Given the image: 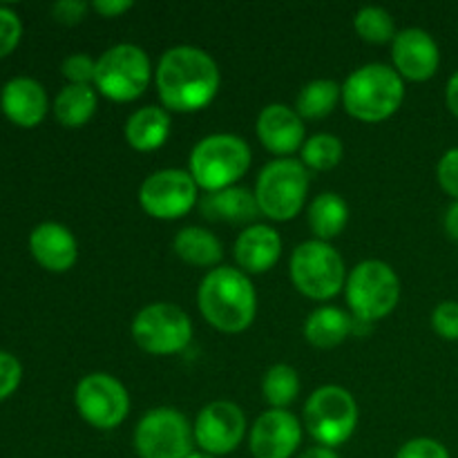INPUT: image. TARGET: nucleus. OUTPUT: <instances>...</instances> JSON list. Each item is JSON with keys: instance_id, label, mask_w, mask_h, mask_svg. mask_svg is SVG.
<instances>
[{"instance_id": "obj_14", "label": "nucleus", "mask_w": 458, "mask_h": 458, "mask_svg": "<svg viewBox=\"0 0 458 458\" xmlns=\"http://www.w3.org/2000/svg\"><path fill=\"white\" fill-rule=\"evenodd\" d=\"M192 432L201 452L217 458L226 456L244 441L246 416L235 403L213 401L197 414Z\"/></svg>"}, {"instance_id": "obj_33", "label": "nucleus", "mask_w": 458, "mask_h": 458, "mask_svg": "<svg viewBox=\"0 0 458 458\" xmlns=\"http://www.w3.org/2000/svg\"><path fill=\"white\" fill-rule=\"evenodd\" d=\"M22 34V22L18 13L7 4H0V58L7 56L18 45Z\"/></svg>"}, {"instance_id": "obj_32", "label": "nucleus", "mask_w": 458, "mask_h": 458, "mask_svg": "<svg viewBox=\"0 0 458 458\" xmlns=\"http://www.w3.org/2000/svg\"><path fill=\"white\" fill-rule=\"evenodd\" d=\"M432 327L443 340L456 343L458 340V302L454 300H445L438 304L432 313Z\"/></svg>"}, {"instance_id": "obj_20", "label": "nucleus", "mask_w": 458, "mask_h": 458, "mask_svg": "<svg viewBox=\"0 0 458 458\" xmlns=\"http://www.w3.org/2000/svg\"><path fill=\"white\" fill-rule=\"evenodd\" d=\"M0 107L7 114V119H12L16 125L34 128L47 114V92L31 76H13L3 85Z\"/></svg>"}, {"instance_id": "obj_13", "label": "nucleus", "mask_w": 458, "mask_h": 458, "mask_svg": "<svg viewBox=\"0 0 458 458\" xmlns=\"http://www.w3.org/2000/svg\"><path fill=\"white\" fill-rule=\"evenodd\" d=\"M199 199V186L188 170H157L139 188V204L146 215L164 222L182 219L195 208Z\"/></svg>"}, {"instance_id": "obj_1", "label": "nucleus", "mask_w": 458, "mask_h": 458, "mask_svg": "<svg viewBox=\"0 0 458 458\" xmlns=\"http://www.w3.org/2000/svg\"><path fill=\"white\" fill-rule=\"evenodd\" d=\"M222 74L208 52L192 45H177L161 54L155 70V88L161 107L168 112L204 110L217 97Z\"/></svg>"}, {"instance_id": "obj_17", "label": "nucleus", "mask_w": 458, "mask_h": 458, "mask_svg": "<svg viewBox=\"0 0 458 458\" xmlns=\"http://www.w3.org/2000/svg\"><path fill=\"white\" fill-rule=\"evenodd\" d=\"M255 132H258L259 143L280 159H289V155L302 150L307 141L302 116L295 112V107L284 106V103H271L264 107L255 123Z\"/></svg>"}, {"instance_id": "obj_7", "label": "nucleus", "mask_w": 458, "mask_h": 458, "mask_svg": "<svg viewBox=\"0 0 458 458\" xmlns=\"http://www.w3.org/2000/svg\"><path fill=\"white\" fill-rule=\"evenodd\" d=\"M291 282L309 300L327 302L347 284L344 259L329 242L309 240L295 246L289 262Z\"/></svg>"}, {"instance_id": "obj_3", "label": "nucleus", "mask_w": 458, "mask_h": 458, "mask_svg": "<svg viewBox=\"0 0 458 458\" xmlns=\"http://www.w3.org/2000/svg\"><path fill=\"white\" fill-rule=\"evenodd\" d=\"M405 101V81L392 65L367 63L343 83V106L362 123H380L398 112Z\"/></svg>"}, {"instance_id": "obj_27", "label": "nucleus", "mask_w": 458, "mask_h": 458, "mask_svg": "<svg viewBox=\"0 0 458 458\" xmlns=\"http://www.w3.org/2000/svg\"><path fill=\"white\" fill-rule=\"evenodd\" d=\"M338 101H343V85L331 79H316L300 89L295 98V112L302 116V121H318L329 116Z\"/></svg>"}, {"instance_id": "obj_36", "label": "nucleus", "mask_w": 458, "mask_h": 458, "mask_svg": "<svg viewBox=\"0 0 458 458\" xmlns=\"http://www.w3.org/2000/svg\"><path fill=\"white\" fill-rule=\"evenodd\" d=\"M22 367L16 356L7 352H0V401L12 396L16 387L21 385Z\"/></svg>"}, {"instance_id": "obj_41", "label": "nucleus", "mask_w": 458, "mask_h": 458, "mask_svg": "<svg viewBox=\"0 0 458 458\" xmlns=\"http://www.w3.org/2000/svg\"><path fill=\"white\" fill-rule=\"evenodd\" d=\"M298 458H338V454H335V450H331V447L316 445V447H309V450H304Z\"/></svg>"}, {"instance_id": "obj_23", "label": "nucleus", "mask_w": 458, "mask_h": 458, "mask_svg": "<svg viewBox=\"0 0 458 458\" xmlns=\"http://www.w3.org/2000/svg\"><path fill=\"white\" fill-rule=\"evenodd\" d=\"M356 318L338 307H318L304 322V338L311 347L334 349L353 334Z\"/></svg>"}, {"instance_id": "obj_38", "label": "nucleus", "mask_w": 458, "mask_h": 458, "mask_svg": "<svg viewBox=\"0 0 458 458\" xmlns=\"http://www.w3.org/2000/svg\"><path fill=\"white\" fill-rule=\"evenodd\" d=\"M89 7H92L98 16L116 18L121 16V13L130 12V9L134 7V3L132 0H97V3H92Z\"/></svg>"}, {"instance_id": "obj_25", "label": "nucleus", "mask_w": 458, "mask_h": 458, "mask_svg": "<svg viewBox=\"0 0 458 458\" xmlns=\"http://www.w3.org/2000/svg\"><path fill=\"white\" fill-rule=\"evenodd\" d=\"M307 217L316 240L331 242L347 228L349 204L338 192H322L311 201Z\"/></svg>"}, {"instance_id": "obj_24", "label": "nucleus", "mask_w": 458, "mask_h": 458, "mask_svg": "<svg viewBox=\"0 0 458 458\" xmlns=\"http://www.w3.org/2000/svg\"><path fill=\"white\" fill-rule=\"evenodd\" d=\"M173 250L191 267H217L224 258V246L217 235L201 226H186L174 235Z\"/></svg>"}, {"instance_id": "obj_34", "label": "nucleus", "mask_w": 458, "mask_h": 458, "mask_svg": "<svg viewBox=\"0 0 458 458\" xmlns=\"http://www.w3.org/2000/svg\"><path fill=\"white\" fill-rule=\"evenodd\" d=\"M396 458H450V452L437 438L419 437L407 441L401 450L396 452Z\"/></svg>"}, {"instance_id": "obj_37", "label": "nucleus", "mask_w": 458, "mask_h": 458, "mask_svg": "<svg viewBox=\"0 0 458 458\" xmlns=\"http://www.w3.org/2000/svg\"><path fill=\"white\" fill-rule=\"evenodd\" d=\"M88 9L89 4L83 0H58L52 4V16L63 25H79Z\"/></svg>"}, {"instance_id": "obj_11", "label": "nucleus", "mask_w": 458, "mask_h": 458, "mask_svg": "<svg viewBox=\"0 0 458 458\" xmlns=\"http://www.w3.org/2000/svg\"><path fill=\"white\" fill-rule=\"evenodd\" d=\"M132 338L141 352L174 356L191 344L192 322L177 304L152 302L134 316Z\"/></svg>"}, {"instance_id": "obj_2", "label": "nucleus", "mask_w": 458, "mask_h": 458, "mask_svg": "<svg viewBox=\"0 0 458 458\" xmlns=\"http://www.w3.org/2000/svg\"><path fill=\"white\" fill-rule=\"evenodd\" d=\"M197 304L210 327L222 334H242L249 329L258 313V293L240 268H210L197 289Z\"/></svg>"}, {"instance_id": "obj_10", "label": "nucleus", "mask_w": 458, "mask_h": 458, "mask_svg": "<svg viewBox=\"0 0 458 458\" xmlns=\"http://www.w3.org/2000/svg\"><path fill=\"white\" fill-rule=\"evenodd\" d=\"M132 443L139 458H188L195 452V432L179 410L155 407L141 416Z\"/></svg>"}, {"instance_id": "obj_8", "label": "nucleus", "mask_w": 458, "mask_h": 458, "mask_svg": "<svg viewBox=\"0 0 458 458\" xmlns=\"http://www.w3.org/2000/svg\"><path fill=\"white\" fill-rule=\"evenodd\" d=\"M152 63L146 49L134 43H119L97 58L94 89L114 103L137 101L150 85Z\"/></svg>"}, {"instance_id": "obj_18", "label": "nucleus", "mask_w": 458, "mask_h": 458, "mask_svg": "<svg viewBox=\"0 0 458 458\" xmlns=\"http://www.w3.org/2000/svg\"><path fill=\"white\" fill-rule=\"evenodd\" d=\"M30 250L36 262L52 273L70 271L79 258L74 233L58 222H43L30 233Z\"/></svg>"}, {"instance_id": "obj_29", "label": "nucleus", "mask_w": 458, "mask_h": 458, "mask_svg": "<svg viewBox=\"0 0 458 458\" xmlns=\"http://www.w3.org/2000/svg\"><path fill=\"white\" fill-rule=\"evenodd\" d=\"M353 30L365 43L371 45L394 43L398 34L392 13L383 7H374V4L358 9L356 16H353Z\"/></svg>"}, {"instance_id": "obj_30", "label": "nucleus", "mask_w": 458, "mask_h": 458, "mask_svg": "<svg viewBox=\"0 0 458 458\" xmlns=\"http://www.w3.org/2000/svg\"><path fill=\"white\" fill-rule=\"evenodd\" d=\"M344 148L343 141L338 137L329 132L313 134L311 139H307L302 146V164L307 165V170H316V173H327V170H334L335 165L343 161Z\"/></svg>"}, {"instance_id": "obj_21", "label": "nucleus", "mask_w": 458, "mask_h": 458, "mask_svg": "<svg viewBox=\"0 0 458 458\" xmlns=\"http://www.w3.org/2000/svg\"><path fill=\"white\" fill-rule=\"evenodd\" d=\"M173 130V119L165 107L146 106L134 110L125 121V141L137 152H155L165 146Z\"/></svg>"}, {"instance_id": "obj_28", "label": "nucleus", "mask_w": 458, "mask_h": 458, "mask_svg": "<svg viewBox=\"0 0 458 458\" xmlns=\"http://www.w3.org/2000/svg\"><path fill=\"white\" fill-rule=\"evenodd\" d=\"M262 394L264 401L271 405V410H286L298 401L300 394V376L291 365H273L271 369L264 374L262 380Z\"/></svg>"}, {"instance_id": "obj_35", "label": "nucleus", "mask_w": 458, "mask_h": 458, "mask_svg": "<svg viewBox=\"0 0 458 458\" xmlns=\"http://www.w3.org/2000/svg\"><path fill=\"white\" fill-rule=\"evenodd\" d=\"M437 179L443 191L458 201V148H452L441 157L437 165Z\"/></svg>"}, {"instance_id": "obj_16", "label": "nucleus", "mask_w": 458, "mask_h": 458, "mask_svg": "<svg viewBox=\"0 0 458 458\" xmlns=\"http://www.w3.org/2000/svg\"><path fill=\"white\" fill-rule=\"evenodd\" d=\"M394 70L401 74L403 81L423 83L438 72L441 65V52L432 34L420 27L398 31L392 43Z\"/></svg>"}, {"instance_id": "obj_4", "label": "nucleus", "mask_w": 458, "mask_h": 458, "mask_svg": "<svg viewBox=\"0 0 458 458\" xmlns=\"http://www.w3.org/2000/svg\"><path fill=\"white\" fill-rule=\"evenodd\" d=\"M250 168V148L237 134L219 132L201 139L191 152L188 173L206 192L237 186Z\"/></svg>"}, {"instance_id": "obj_26", "label": "nucleus", "mask_w": 458, "mask_h": 458, "mask_svg": "<svg viewBox=\"0 0 458 458\" xmlns=\"http://www.w3.org/2000/svg\"><path fill=\"white\" fill-rule=\"evenodd\" d=\"M98 107L97 89L92 85L67 83L54 98V116L65 128H83Z\"/></svg>"}, {"instance_id": "obj_5", "label": "nucleus", "mask_w": 458, "mask_h": 458, "mask_svg": "<svg viewBox=\"0 0 458 458\" xmlns=\"http://www.w3.org/2000/svg\"><path fill=\"white\" fill-rule=\"evenodd\" d=\"M344 295L358 322H378L387 318L401 300V280L383 259H365L347 276Z\"/></svg>"}, {"instance_id": "obj_42", "label": "nucleus", "mask_w": 458, "mask_h": 458, "mask_svg": "<svg viewBox=\"0 0 458 458\" xmlns=\"http://www.w3.org/2000/svg\"><path fill=\"white\" fill-rule=\"evenodd\" d=\"M188 458H217V456H213V454H206V452L197 450V452H192V454L188 456Z\"/></svg>"}, {"instance_id": "obj_12", "label": "nucleus", "mask_w": 458, "mask_h": 458, "mask_svg": "<svg viewBox=\"0 0 458 458\" xmlns=\"http://www.w3.org/2000/svg\"><path fill=\"white\" fill-rule=\"evenodd\" d=\"M74 405L85 423L110 432L128 419L130 394L114 376L97 371L79 380L74 389Z\"/></svg>"}, {"instance_id": "obj_39", "label": "nucleus", "mask_w": 458, "mask_h": 458, "mask_svg": "<svg viewBox=\"0 0 458 458\" xmlns=\"http://www.w3.org/2000/svg\"><path fill=\"white\" fill-rule=\"evenodd\" d=\"M445 103H447V107H450L452 114L458 119V72H454V74L450 76V81H447Z\"/></svg>"}, {"instance_id": "obj_15", "label": "nucleus", "mask_w": 458, "mask_h": 458, "mask_svg": "<svg viewBox=\"0 0 458 458\" xmlns=\"http://www.w3.org/2000/svg\"><path fill=\"white\" fill-rule=\"evenodd\" d=\"M302 443V425L291 411L268 410L253 423L249 434L255 458H291Z\"/></svg>"}, {"instance_id": "obj_31", "label": "nucleus", "mask_w": 458, "mask_h": 458, "mask_svg": "<svg viewBox=\"0 0 458 458\" xmlns=\"http://www.w3.org/2000/svg\"><path fill=\"white\" fill-rule=\"evenodd\" d=\"M63 76L70 85H94V76H97V58L89 54H70L61 65Z\"/></svg>"}, {"instance_id": "obj_19", "label": "nucleus", "mask_w": 458, "mask_h": 458, "mask_svg": "<svg viewBox=\"0 0 458 458\" xmlns=\"http://www.w3.org/2000/svg\"><path fill=\"white\" fill-rule=\"evenodd\" d=\"M282 237L267 224H250L240 233L235 242V262L246 276L267 273L280 262Z\"/></svg>"}, {"instance_id": "obj_22", "label": "nucleus", "mask_w": 458, "mask_h": 458, "mask_svg": "<svg viewBox=\"0 0 458 458\" xmlns=\"http://www.w3.org/2000/svg\"><path fill=\"white\" fill-rule=\"evenodd\" d=\"M199 210L210 222L224 224H250L259 217V206L255 192L242 186L226 188L219 192H208L199 201Z\"/></svg>"}, {"instance_id": "obj_6", "label": "nucleus", "mask_w": 458, "mask_h": 458, "mask_svg": "<svg viewBox=\"0 0 458 458\" xmlns=\"http://www.w3.org/2000/svg\"><path fill=\"white\" fill-rule=\"evenodd\" d=\"M311 173L298 159H276L267 164L255 183L259 213L273 222H291L304 208Z\"/></svg>"}, {"instance_id": "obj_9", "label": "nucleus", "mask_w": 458, "mask_h": 458, "mask_svg": "<svg viewBox=\"0 0 458 458\" xmlns=\"http://www.w3.org/2000/svg\"><path fill=\"white\" fill-rule=\"evenodd\" d=\"M304 428L318 445H344L358 428L356 398L340 385L318 387L304 405Z\"/></svg>"}, {"instance_id": "obj_40", "label": "nucleus", "mask_w": 458, "mask_h": 458, "mask_svg": "<svg viewBox=\"0 0 458 458\" xmlns=\"http://www.w3.org/2000/svg\"><path fill=\"white\" fill-rule=\"evenodd\" d=\"M445 231L447 235L452 237V240L458 242V201H454V204L447 208L445 213Z\"/></svg>"}]
</instances>
